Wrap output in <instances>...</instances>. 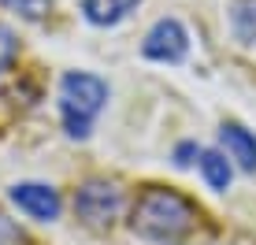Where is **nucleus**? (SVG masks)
<instances>
[{
  "label": "nucleus",
  "instance_id": "2",
  "mask_svg": "<svg viewBox=\"0 0 256 245\" xmlns=\"http://www.w3.org/2000/svg\"><path fill=\"white\" fill-rule=\"evenodd\" d=\"M108 104V82L90 71H67L60 78V116L64 130L78 142L93 134V122Z\"/></svg>",
  "mask_w": 256,
  "mask_h": 245
},
{
  "label": "nucleus",
  "instance_id": "4",
  "mask_svg": "<svg viewBox=\"0 0 256 245\" xmlns=\"http://www.w3.org/2000/svg\"><path fill=\"white\" fill-rule=\"evenodd\" d=\"M190 52V34L178 19H160L141 41V56L156 64H182Z\"/></svg>",
  "mask_w": 256,
  "mask_h": 245
},
{
  "label": "nucleus",
  "instance_id": "11",
  "mask_svg": "<svg viewBox=\"0 0 256 245\" xmlns=\"http://www.w3.org/2000/svg\"><path fill=\"white\" fill-rule=\"evenodd\" d=\"M15 52H19V41H15V30H12V26H4V22H0V74H4L8 67H12Z\"/></svg>",
  "mask_w": 256,
  "mask_h": 245
},
{
  "label": "nucleus",
  "instance_id": "6",
  "mask_svg": "<svg viewBox=\"0 0 256 245\" xmlns=\"http://www.w3.org/2000/svg\"><path fill=\"white\" fill-rule=\"evenodd\" d=\"M219 145H223L226 160H230L234 168L256 171V134H252L249 126H242V122L226 119L223 126H219Z\"/></svg>",
  "mask_w": 256,
  "mask_h": 245
},
{
  "label": "nucleus",
  "instance_id": "5",
  "mask_svg": "<svg viewBox=\"0 0 256 245\" xmlns=\"http://www.w3.org/2000/svg\"><path fill=\"white\" fill-rule=\"evenodd\" d=\"M12 204L19 208L26 220H38V223H52L64 212L60 194L52 186H45V182H15L12 186Z\"/></svg>",
  "mask_w": 256,
  "mask_h": 245
},
{
  "label": "nucleus",
  "instance_id": "9",
  "mask_svg": "<svg viewBox=\"0 0 256 245\" xmlns=\"http://www.w3.org/2000/svg\"><path fill=\"white\" fill-rule=\"evenodd\" d=\"M230 30L242 45H256V0H234Z\"/></svg>",
  "mask_w": 256,
  "mask_h": 245
},
{
  "label": "nucleus",
  "instance_id": "12",
  "mask_svg": "<svg viewBox=\"0 0 256 245\" xmlns=\"http://www.w3.org/2000/svg\"><path fill=\"white\" fill-rule=\"evenodd\" d=\"M193 160H200V145L197 142H178V148H174V164H178V168H190Z\"/></svg>",
  "mask_w": 256,
  "mask_h": 245
},
{
  "label": "nucleus",
  "instance_id": "8",
  "mask_svg": "<svg viewBox=\"0 0 256 245\" xmlns=\"http://www.w3.org/2000/svg\"><path fill=\"white\" fill-rule=\"evenodd\" d=\"M141 0H82V15L93 26H116L122 22Z\"/></svg>",
  "mask_w": 256,
  "mask_h": 245
},
{
  "label": "nucleus",
  "instance_id": "3",
  "mask_svg": "<svg viewBox=\"0 0 256 245\" xmlns=\"http://www.w3.org/2000/svg\"><path fill=\"white\" fill-rule=\"evenodd\" d=\"M122 204H126V194H122V186L112 182V178H90V182H82L78 194H74V216L86 226H93V230H104V226L116 223Z\"/></svg>",
  "mask_w": 256,
  "mask_h": 245
},
{
  "label": "nucleus",
  "instance_id": "13",
  "mask_svg": "<svg viewBox=\"0 0 256 245\" xmlns=\"http://www.w3.org/2000/svg\"><path fill=\"white\" fill-rule=\"evenodd\" d=\"M22 242H26V238L19 234V226L0 216V245H22Z\"/></svg>",
  "mask_w": 256,
  "mask_h": 245
},
{
  "label": "nucleus",
  "instance_id": "7",
  "mask_svg": "<svg viewBox=\"0 0 256 245\" xmlns=\"http://www.w3.org/2000/svg\"><path fill=\"white\" fill-rule=\"evenodd\" d=\"M200 174H204L208 190H216V194H223V190H230L234 182V164L226 160L223 148H200Z\"/></svg>",
  "mask_w": 256,
  "mask_h": 245
},
{
  "label": "nucleus",
  "instance_id": "10",
  "mask_svg": "<svg viewBox=\"0 0 256 245\" xmlns=\"http://www.w3.org/2000/svg\"><path fill=\"white\" fill-rule=\"evenodd\" d=\"M0 4H4L8 12H15L19 19H26V22H41L48 15L52 0H0Z\"/></svg>",
  "mask_w": 256,
  "mask_h": 245
},
{
  "label": "nucleus",
  "instance_id": "1",
  "mask_svg": "<svg viewBox=\"0 0 256 245\" xmlns=\"http://www.w3.org/2000/svg\"><path fill=\"white\" fill-rule=\"evenodd\" d=\"M197 226V204L171 186H145L130 208V230L145 242L178 245Z\"/></svg>",
  "mask_w": 256,
  "mask_h": 245
}]
</instances>
